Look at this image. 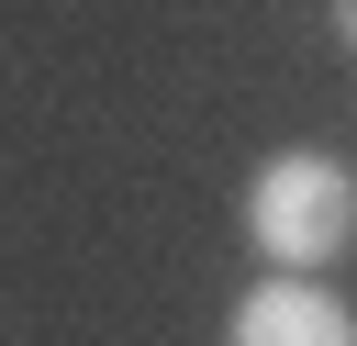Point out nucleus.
<instances>
[{"label": "nucleus", "instance_id": "nucleus-2", "mask_svg": "<svg viewBox=\"0 0 357 346\" xmlns=\"http://www.w3.org/2000/svg\"><path fill=\"white\" fill-rule=\"evenodd\" d=\"M223 346H357V313L312 279H257L223 324Z\"/></svg>", "mask_w": 357, "mask_h": 346}, {"label": "nucleus", "instance_id": "nucleus-1", "mask_svg": "<svg viewBox=\"0 0 357 346\" xmlns=\"http://www.w3.org/2000/svg\"><path fill=\"white\" fill-rule=\"evenodd\" d=\"M245 234L279 257V268H324V257H346L357 246V167H335V156H268L257 179H245Z\"/></svg>", "mask_w": 357, "mask_h": 346}, {"label": "nucleus", "instance_id": "nucleus-3", "mask_svg": "<svg viewBox=\"0 0 357 346\" xmlns=\"http://www.w3.org/2000/svg\"><path fill=\"white\" fill-rule=\"evenodd\" d=\"M335 45H346V56H357V0H335Z\"/></svg>", "mask_w": 357, "mask_h": 346}]
</instances>
